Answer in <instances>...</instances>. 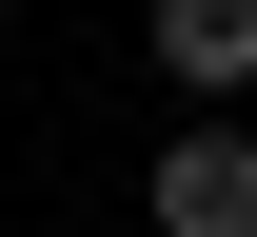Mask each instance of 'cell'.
<instances>
[{"label":"cell","instance_id":"cell-1","mask_svg":"<svg viewBox=\"0 0 257 237\" xmlns=\"http://www.w3.org/2000/svg\"><path fill=\"white\" fill-rule=\"evenodd\" d=\"M139 217L159 237H257V119H178L159 178H139Z\"/></svg>","mask_w":257,"mask_h":237},{"label":"cell","instance_id":"cell-2","mask_svg":"<svg viewBox=\"0 0 257 237\" xmlns=\"http://www.w3.org/2000/svg\"><path fill=\"white\" fill-rule=\"evenodd\" d=\"M139 40H159V79H178L198 119H237V99H257V0H159Z\"/></svg>","mask_w":257,"mask_h":237}]
</instances>
